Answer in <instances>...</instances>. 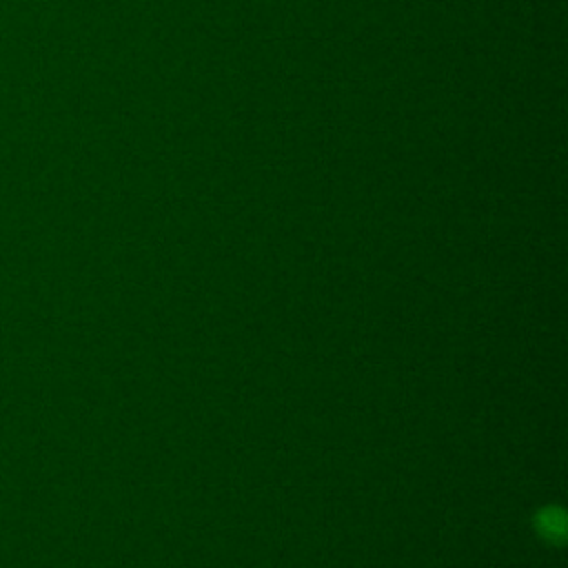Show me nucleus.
Wrapping results in <instances>:
<instances>
[{
  "instance_id": "1",
  "label": "nucleus",
  "mask_w": 568,
  "mask_h": 568,
  "mask_svg": "<svg viewBox=\"0 0 568 568\" xmlns=\"http://www.w3.org/2000/svg\"><path fill=\"white\" fill-rule=\"evenodd\" d=\"M537 530L550 539V541H561L566 532V517L559 508L548 506L537 515Z\"/></svg>"
}]
</instances>
